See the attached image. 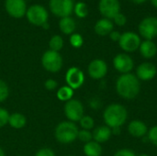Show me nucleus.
Returning a JSON list of instances; mask_svg holds the SVG:
<instances>
[{"instance_id":"1","label":"nucleus","mask_w":157,"mask_h":156,"mask_svg":"<svg viewBox=\"0 0 157 156\" xmlns=\"http://www.w3.org/2000/svg\"><path fill=\"white\" fill-rule=\"evenodd\" d=\"M140 89V80L132 73L120 75L116 81V91L124 99H134L139 95Z\"/></svg>"},{"instance_id":"2","label":"nucleus","mask_w":157,"mask_h":156,"mask_svg":"<svg viewBox=\"0 0 157 156\" xmlns=\"http://www.w3.org/2000/svg\"><path fill=\"white\" fill-rule=\"evenodd\" d=\"M103 119L106 126L109 128H121V126L126 122L128 119V111L126 108L121 104H110L104 110Z\"/></svg>"},{"instance_id":"3","label":"nucleus","mask_w":157,"mask_h":156,"mask_svg":"<svg viewBox=\"0 0 157 156\" xmlns=\"http://www.w3.org/2000/svg\"><path fill=\"white\" fill-rule=\"evenodd\" d=\"M79 130L75 122L66 120L60 122L55 130L54 136L58 143L63 144H69L74 143L78 136Z\"/></svg>"},{"instance_id":"4","label":"nucleus","mask_w":157,"mask_h":156,"mask_svg":"<svg viewBox=\"0 0 157 156\" xmlns=\"http://www.w3.org/2000/svg\"><path fill=\"white\" fill-rule=\"evenodd\" d=\"M28 21L34 25V26H39L42 27L44 24L48 23V17L49 14L46 8L40 5H32L30 6L26 12V15Z\"/></svg>"},{"instance_id":"5","label":"nucleus","mask_w":157,"mask_h":156,"mask_svg":"<svg viewBox=\"0 0 157 156\" xmlns=\"http://www.w3.org/2000/svg\"><path fill=\"white\" fill-rule=\"evenodd\" d=\"M63 57L58 51H46L41 56L42 67L50 73H57L63 67Z\"/></svg>"},{"instance_id":"6","label":"nucleus","mask_w":157,"mask_h":156,"mask_svg":"<svg viewBox=\"0 0 157 156\" xmlns=\"http://www.w3.org/2000/svg\"><path fill=\"white\" fill-rule=\"evenodd\" d=\"M73 0H50L49 7L51 12L58 17H70L74 12Z\"/></svg>"},{"instance_id":"7","label":"nucleus","mask_w":157,"mask_h":156,"mask_svg":"<svg viewBox=\"0 0 157 156\" xmlns=\"http://www.w3.org/2000/svg\"><path fill=\"white\" fill-rule=\"evenodd\" d=\"M63 111L65 117L68 119L69 121L76 122L79 121L84 116L85 109L81 101H79L78 99L72 98L71 100L65 102Z\"/></svg>"},{"instance_id":"8","label":"nucleus","mask_w":157,"mask_h":156,"mask_svg":"<svg viewBox=\"0 0 157 156\" xmlns=\"http://www.w3.org/2000/svg\"><path fill=\"white\" fill-rule=\"evenodd\" d=\"M140 35L148 40H153L157 37V17H146L140 22L138 26Z\"/></svg>"},{"instance_id":"9","label":"nucleus","mask_w":157,"mask_h":156,"mask_svg":"<svg viewBox=\"0 0 157 156\" xmlns=\"http://www.w3.org/2000/svg\"><path fill=\"white\" fill-rule=\"evenodd\" d=\"M141 42V38L138 34L132 31H126L121 34L119 45L124 51L133 52L139 49Z\"/></svg>"},{"instance_id":"10","label":"nucleus","mask_w":157,"mask_h":156,"mask_svg":"<svg viewBox=\"0 0 157 156\" xmlns=\"http://www.w3.org/2000/svg\"><path fill=\"white\" fill-rule=\"evenodd\" d=\"M5 8L6 13L15 18L23 17L28 9L25 0H6Z\"/></svg>"},{"instance_id":"11","label":"nucleus","mask_w":157,"mask_h":156,"mask_svg":"<svg viewBox=\"0 0 157 156\" xmlns=\"http://www.w3.org/2000/svg\"><path fill=\"white\" fill-rule=\"evenodd\" d=\"M98 10L105 18L113 19V17L121 11L120 1L119 0H100L98 3Z\"/></svg>"},{"instance_id":"12","label":"nucleus","mask_w":157,"mask_h":156,"mask_svg":"<svg viewBox=\"0 0 157 156\" xmlns=\"http://www.w3.org/2000/svg\"><path fill=\"white\" fill-rule=\"evenodd\" d=\"M114 68L121 74H129L134 67L132 58L127 53H119L113 59Z\"/></svg>"},{"instance_id":"13","label":"nucleus","mask_w":157,"mask_h":156,"mask_svg":"<svg viewBox=\"0 0 157 156\" xmlns=\"http://www.w3.org/2000/svg\"><path fill=\"white\" fill-rule=\"evenodd\" d=\"M65 81L69 87L73 90L81 87L85 82V74L78 67H71L67 70L65 74Z\"/></svg>"},{"instance_id":"14","label":"nucleus","mask_w":157,"mask_h":156,"mask_svg":"<svg viewBox=\"0 0 157 156\" xmlns=\"http://www.w3.org/2000/svg\"><path fill=\"white\" fill-rule=\"evenodd\" d=\"M87 72L91 78L99 80L106 76L108 73V65L104 60L95 59L88 64Z\"/></svg>"},{"instance_id":"15","label":"nucleus","mask_w":157,"mask_h":156,"mask_svg":"<svg viewBox=\"0 0 157 156\" xmlns=\"http://www.w3.org/2000/svg\"><path fill=\"white\" fill-rule=\"evenodd\" d=\"M157 74L156 66L149 62L141 63L136 69V76L139 80L149 81L152 80Z\"/></svg>"},{"instance_id":"16","label":"nucleus","mask_w":157,"mask_h":156,"mask_svg":"<svg viewBox=\"0 0 157 156\" xmlns=\"http://www.w3.org/2000/svg\"><path fill=\"white\" fill-rule=\"evenodd\" d=\"M128 131L135 138H142L148 133V129L144 122L135 120L130 122L128 126Z\"/></svg>"},{"instance_id":"17","label":"nucleus","mask_w":157,"mask_h":156,"mask_svg":"<svg viewBox=\"0 0 157 156\" xmlns=\"http://www.w3.org/2000/svg\"><path fill=\"white\" fill-rule=\"evenodd\" d=\"M113 28H114L113 22L110 19L103 17L97 21V23L95 24L94 29L98 35L107 36L110 34V32L113 30Z\"/></svg>"},{"instance_id":"18","label":"nucleus","mask_w":157,"mask_h":156,"mask_svg":"<svg viewBox=\"0 0 157 156\" xmlns=\"http://www.w3.org/2000/svg\"><path fill=\"white\" fill-rule=\"evenodd\" d=\"M139 50H140L141 55L145 59L154 58L157 53V46L153 40H145L142 41L139 47Z\"/></svg>"},{"instance_id":"19","label":"nucleus","mask_w":157,"mask_h":156,"mask_svg":"<svg viewBox=\"0 0 157 156\" xmlns=\"http://www.w3.org/2000/svg\"><path fill=\"white\" fill-rule=\"evenodd\" d=\"M111 134H112V132H111L110 128H109L108 126H99V127L96 128L94 130V131L92 132L93 141H95L98 143H106L110 139Z\"/></svg>"},{"instance_id":"20","label":"nucleus","mask_w":157,"mask_h":156,"mask_svg":"<svg viewBox=\"0 0 157 156\" xmlns=\"http://www.w3.org/2000/svg\"><path fill=\"white\" fill-rule=\"evenodd\" d=\"M76 28L75 21L71 17H62L59 21V29L62 33L65 35H72Z\"/></svg>"},{"instance_id":"21","label":"nucleus","mask_w":157,"mask_h":156,"mask_svg":"<svg viewBox=\"0 0 157 156\" xmlns=\"http://www.w3.org/2000/svg\"><path fill=\"white\" fill-rule=\"evenodd\" d=\"M8 124L11 128L15 130H20L24 128L27 124V119L26 117L21 113H12L9 115L8 119Z\"/></svg>"},{"instance_id":"22","label":"nucleus","mask_w":157,"mask_h":156,"mask_svg":"<svg viewBox=\"0 0 157 156\" xmlns=\"http://www.w3.org/2000/svg\"><path fill=\"white\" fill-rule=\"evenodd\" d=\"M83 151L86 156H101L102 154V147L100 143L95 141L85 143Z\"/></svg>"},{"instance_id":"23","label":"nucleus","mask_w":157,"mask_h":156,"mask_svg":"<svg viewBox=\"0 0 157 156\" xmlns=\"http://www.w3.org/2000/svg\"><path fill=\"white\" fill-rule=\"evenodd\" d=\"M56 96L57 98L63 102H67L69 100H71L74 97V90L69 87L68 86H61L57 92H56Z\"/></svg>"},{"instance_id":"24","label":"nucleus","mask_w":157,"mask_h":156,"mask_svg":"<svg viewBox=\"0 0 157 156\" xmlns=\"http://www.w3.org/2000/svg\"><path fill=\"white\" fill-rule=\"evenodd\" d=\"M63 47V40L60 35L52 36L49 40V50L53 51H60Z\"/></svg>"},{"instance_id":"25","label":"nucleus","mask_w":157,"mask_h":156,"mask_svg":"<svg viewBox=\"0 0 157 156\" xmlns=\"http://www.w3.org/2000/svg\"><path fill=\"white\" fill-rule=\"evenodd\" d=\"M74 12L77 17L84 18L88 15V7L85 2H77L76 4H75Z\"/></svg>"},{"instance_id":"26","label":"nucleus","mask_w":157,"mask_h":156,"mask_svg":"<svg viewBox=\"0 0 157 156\" xmlns=\"http://www.w3.org/2000/svg\"><path fill=\"white\" fill-rule=\"evenodd\" d=\"M79 123L83 130H87V131H90L91 129H93L95 125V121L93 118L90 116H86V115L82 117V119L79 120Z\"/></svg>"},{"instance_id":"27","label":"nucleus","mask_w":157,"mask_h":156,"mask_svg":"<svg viewBox=\"0 0 157 156\" xmlns=\"http://www.w3.org/2000/svg\"><path fill=\"white\" fill-rule=\"evenodd\" d=\"M8 96H9V87L4 80L0 79V103L6 100Z\"/></svg>"},{"instance_id":"28","label":"nucleus","mask_w":157,"mask_h":156,"mask_svg":"<svg viewBox=\"0 0 157 156\" xmlns=\"http://www.w3.org/2000/svg\"><path fill=\"white\" fill-rule=\"evenodd\" d=\"M70 44L74 47V48H80L83 43H84V40L83 37L78 34V33H73L70 36Z\"/></svg>"},{"instance_id":"29","label":"nucleus","mask_w":157,"mask_h":156,"mask_svg":"<svg viewBox=\"0 0 157 156\" xmlns=\"http://www.w3.org/2000/svg\"><path fill=\"white\" fill-rule=\"evenodd\" d=\"M77 139H79V141H81L82 143H87L89 142H91L93 140V136H92V132L90 131L87 130H81L78 132V136Z\"/></svg>"},{"instance_id":"30","label":"nucleus","mask_w":157,"mask_h":156,"mask_svg":"<svg viewBox=\"0 0 157 156\" xmlns=\"http://www.w3.org/2000/svg\"><path fill=\"white\" fill-rule=\"evenodd\" d=\"M9 113L8 111L4 108H0V129L4 128L6 124H8V119H9Z\"/></svg>"},{"instance_id":"31","label":"nucleus","mask_w":157,"mask_h":156,"mask_svg":"<svg viewBox=\"0 0 157 156\" xmlns=\"http://www.w3.org/2000/svg\"><path fill=\"white\" fill-rule=\"evenodd\" d=\"M147 137H148V140L155 146H157V125L150 129V131L147 133Z\"/></svg>"},{"instance_id":"32","label":"nucleus","mask_w":157,"mask_h":156,"mask_svg":"<svg viewBox=\"0 0 157 156\" xmlns=\"http://www.w3.org/2000/svg\"><path fill=\"white\" fill-rule=\"evenodd\" d=\"M113 20H114V23L120 27H122L124 26L126 23H127V17L125 15H123L122 13H118L114 17H113Z\"/></svg>"},{"instance_id":"33","label":"nucleus","mask_w":157,"mask_h":156,"mask_svg":"<svg viewBox=\"0 0 157 156\" xmlns=\"http://www.w3.org/2000/svg\"><path fill=\"white\" fill-rule=\"evenodd\" d=\"M44 86L48 91H54L58 87V83L56 80L52 79V78H49L45 81Z\"/></svg>"},{"instance_id":"34","label":"nucleus","mask_w":157,"mask_h":156,"mask_svg":"<svg viewBox=\"0 0 157 156\" xmlns=\"http://www.w3.org/2000/svg\"><path fill=\"white\" fill-rule=\"evenodd\" d=\"M35 156H56L55 155V153L50 149V148H41L40 149L37 153Z\"/></svg>"},{"instance_id":"35","label":"nucleus","mask_w":157,"mask_h":156,"mask_svg":"<svg viewBox=\"0 0 157 156\" xmlns=\"http://www.w3.org/2000/svg\"><path fill=\"white\" fill-rule=\"evenodd\" d=\"M114 156H137L132 150H129V149H121V150H119Z\"/></svg>"},{"instance_id":"36","label":"nucleus","mask_w":157,"mask_h":156,"mask_svg":"<svg viewBox=\"0 0 157 156\" xmlns=\"http://www.w3.org/2000/svg\"><path fill=\"white\" fill-rule=\"evenodd\" d=\"M121 33L120 31H117V30H112L109 34L110 40L113 41H118V42L121 39Z\"/></svg>"},{"instance_id":"37","label":"nucleus","mask_w":157,"mask_h":156,"mask_svg":"<svg viewBox=\"0 0 157 156\" xmlns=\"http://www.w3.org/2000/svg\"><path fill=\"white\" fill-rule=\"evenodd\" d=\"M121 127H117V128H113V129H111V132H112V134H114V135H119L120 133H121Z\"/></svg>"},{"instance_id":"38","label":"nucleus","mask_w":157,"mask_h":156,"mask_svg":"<svg viewBox=\"0 0 157 156\" xmlns=\"http://www.w3.org/2000/svg\"><path fill=\"white\" fill-rule=\"evenodd\" d=\"M133 3H135V4H138V5H140V4H143V3H144V2H146L147 0H132Z\"/></svg>"},{"instance_id":"39","label":"nucleus","mask_w":157,"mask_h":156,"mask_svg":"<svg viewBox=\"0 0 157 156\" xmlns=\"http://www.w3.org/2000/svg\"><path fill=\"white\" fill-rule=\"evenodd\" d=\"M151 3L155 8H157V0H151Z\"/></svg>"},{"instance_id":"40","label":"nucleus","mask_w":157,"mask_h":156,"mask_svg":"<svg viewBox=\"0 0 157 156\" xmlns=\"http://www.w3.org/2000/svg\"><path fill=\"white\" fill-rule=\"evenodd\" d=\"M0 156H6L5 154V152H4V150L0 147Z\"/></svg>"},{"instance_id":"41","label":"nucleus","mask_w":157,"mask_h":156,"mask_svg":"<svg viewBox=\"0 0 157 156\" xmlns=\"http://www.w3.org/2000/svg\"><path fill=\"white\" fill-rule=\"evenodd\" d=\"M137 156H149L148 154H139V155Z\"/></svg>"},{"instance_id":"42","label":"nucleus","mask_w":157,"mask_h":156,"mask_svg":"<svg viewBox=\"0 0 157 156\" xmlns=\"http://www.w3.org/2000/svg\"><path fill=\"white\" fill-rule=\"evenodd\" d=\"M66 156H74V155H66Z\"/></svg>"}]
</instances>
